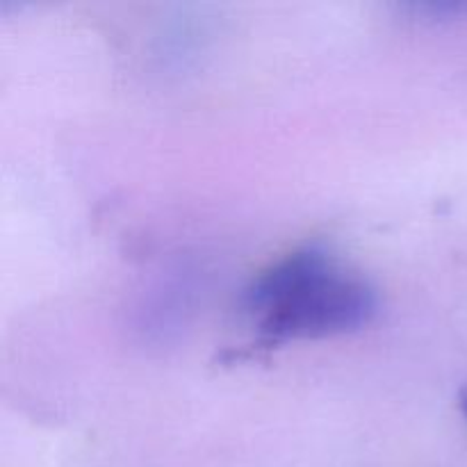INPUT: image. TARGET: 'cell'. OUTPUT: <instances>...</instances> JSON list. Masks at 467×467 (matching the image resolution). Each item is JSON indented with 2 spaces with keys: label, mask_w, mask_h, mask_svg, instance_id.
Here are the masks:
<instances>
[{
  "label": "cell",
  "mask_w": 467,
  "mask_h": 467,
  "mask_svg": "<svg viewBox=\"0 0 467 467\" xmlns=\"http://www.w3.org/2000/svg\"><path fill=\"white\" fill-rule=\"evenodd\" d=\"M272 342L317 340L368 327L379 308L374 287L351 274L322 246H304L269 265L244 290Z\"/></svg>",
  "instance_id": "obj_1"
},
{
  "label": "cell",
  "mask_w": 467,
  "mask_h": 467,
  "mask_svg": "<svg viewBox=\"0 0 467 467\" xmlns=\"http://www.w3.org/2000/svg\"><path fill=\"white\" fill-rule=\"evenodd\" d=\"M459 406H461V410H463V415H465V420H467V386L463 388V390H461Z\"/></svg>",
  "instance_id": "obj_2"
}]
</instances>
